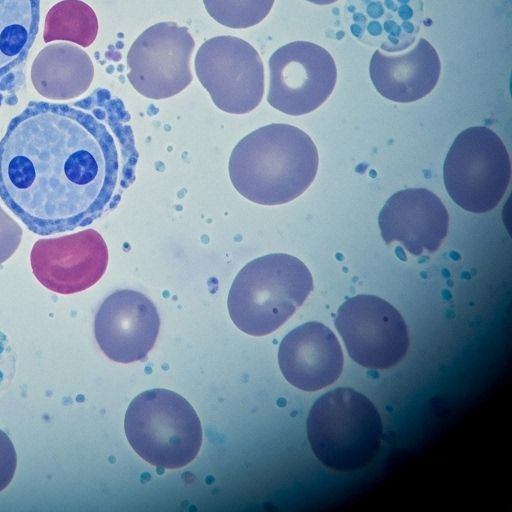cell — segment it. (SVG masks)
Listing matches in <instances>:
<instances>
[{
    "label": "cell",
    "mask_w": 512,
    "mask_h": 512,
    "mask_svg": "<svg viewBox=\"0 0 512 512\" xmlns=\"http://www.w3.org/2000/svg\"><path fill=\"white\" fill-rule=\"evenodd\" d=\"M119 172L115 138L96 110L31 102L0 141V197L38 235L92 223L110 204Z\"/></svg>",
    "instance_id": "1"
},
{
    "label": "cell",
    "mask_w": 512,
    "mask_h": 512,
    "mask_svg": "<svg viewBox=\"0 0 512 512\" xmlns=\"http://www.w3.org/2000/svg\"><path fill=\"white\" fill-rule=\"evenodd\" d=\"M318 152L310 136L298 127L272 123L243 137L233 148L228 172L244 198L260 205H281L300 196L312 184Z\"/></svg>",
    "instance_id": "2"
},
{
    "label": "cell",
    "mask_w": 512,
    "mask_h": 512,
    "mask_svg": "<svg viewBox=\"0 0 512 512\" xmlns=\"http://www.w3.org/2000/svg\"><path fill=\"white\" fill-rule=\"evenodd\" d=\"M313 278L297 257L271 253L248 262L236 275L227 306L233 323L252 336L277 330L302 306Z\"/></svg>",
    "instance_id": "3"
},
{
    "label": "cell",
    "mask_w": 512,
    "mask_h": 512,
    "mask_svg": "<svg viewBox=\"0 0 512 512\" xmlns=\"http://www.w3.org/2000/svg\"><path fill=\"white\" fill-rule=\"evenodd\" d=\"M383 425L374 404L352 388L320 396L307 419V436L315 456L335 471H354L377 456Z\"/></svg>",
    "instance_id": "4"
},
{
    "label": "cell",
    "mask_w": 512,
    "mask_h": 512,
    "mask_svg": "<svg viewBox=\"0 0 512 512\" xmlns=\"http://www.w3.org/2000/svg\"><path fill=\"white\" fill-rule=\"evenodd\" d=\"M124 429L134 451L161 468L186 466L202 444V427L193 407L179 394L162 388L147 390L132 400Z\"/></svg>",
    "instance_id": "5"
},
{
    "label": "cell",
    "mask_w": 512,
    "mask_h": 512,
    "mask_svg": "<svg viewBox=\"0 0 512 512\" xmlns=\"http://www.w3.org/2000/svg\"><path fill=\"white\" fill-rule=\"evenodd\" d=\"M451 199L473 213L495 208L511 178V161L500 137L484 126L462 131L452 143L443 167Z\"/></svg>",
    "instance_id": "6"
},
{
    "label": "cell",
    "mask_w": 512,
    "mask_h": 512,
    "mask_svg": "<svg viewBox=\"0 0 512 512\" xmlns=\"http://www.w3.org/2000/svg\"><path fill=\"white\" fill-rule=\"evenodd\" d=\"M195 71L214 104L230 114L254 110L264 94V67L257 50L235 36L205 41L195 56Z\"/></svg>",
    "instance_id": "7"
},
{
    "label": "cell",
    "mask_w": 512,
    "mask_h": 512,
    "mask_svg": "<svg viewBox=\"0 0 512 512\" xmlns=\"http://www.w3.org/2000/svg\"><path fill=\"white\" fill-rule=\"evenodd\" d=\"M335 326L349 356L363 367L389 369L408 351L409 334L403 317L380 297L347 299L338 309Z\"/></svg>",
    "instance_id": "8"
},
{
    "label": "cell",
    "mask_w": 512,
    "mask_h": 512,
    "mask_svg": "<svg viewBox=\"0 0 512 512\" xmlns=\"http://www.w3.org/2000/svg\"><path fill=\"white\" fill-rule=\"evenodd\" d=\"M267 101L288 115L300 116L321 106L331 95L337 69L331 54L308 41L278 48L269 59Z\"/></svg>",
    "instance_id": "9"
},
{
    "label": "cell",
    "mask_w": 512,
    "mask_h": 512,
    "mask_svg": "<svg viewBox=\"0 0 512 512\" xmlns=\"http://www.w3.org/2000/svg\"><path fill=\"white\" fill-rule=\"evenodd\" d=\"M195 43L188 29L160 22L146 29L127 54V74L135 90L146 98L165 99L192 81L190 58Z\"/></svg>",
    "instance_id": "10"
},
{
    "label": "cell",
    "mask_w": 512,
    "mask_h": 512,
    "mask_svg": "<svg viewBox=\"0 0 512 512\" xmlns=\"http://www.w3.org/2000/svg\"><path fill=\"white\" fill-rule=\"evenodd\" d=\"M108 259L106 242L93 229L39 239L30 253L36 279L59 294L78 293L96 284L106 271Z\"/></svg>",
    "instance_id": "11"
},
{
    "label": "cell",
    "mask_w": 512,
    "mask_h": 512,
    "mask_svg": "<svg viewBox=\"0 0 512 512\" xmlns=\"http://www.w3.org/2000/svg\"><path fill=\"white\" fill-rule=\"evenodd\" d=\"M160 319L155 305L144 294L118 290L100 305L94 321L95 338L113 361L144 360L158 336Z\"/></svg>",
    "instance_id": "12"
},
{
    "label": "cell",
    "mask_w": 512,
    "mask_h": 512,
    "mask_svg": "<svg viewBox=\"0 0 512 512\" xmlns=\"http://www.w3.org/2000/svg\"><path fill=\"white\" fill-rule=\"evenodd\" d=\"M378 224L387 244L399 242L413 255L436 251L448 233L449 215L433 192L410 188L394 193L382 207Z\"/></svg>",
    "instance_id": "13"
},
{
    "label": "cell",
    "mask_w": 512,
    "mask_h": 512,
    "mask_svg": "<svg viewBox=\"0 0 512 512\" xmlns=\"http://www.w3.org/2000/svg\"><path fill=\"white\" fill-rule=\"evenodd\" d=\"M278 362L290 384L304 391H316L339 378L343 353L333 331L313 321L296 327L283 338Z\"/></svg>",
    "instance_id": "14"
},
{
    "label": "cell",
    "mask_w": 512,
    "mask_h": 512,
    "mask_svg": "<svg viewBox=\"0 0 512 512\" xmlns=\"http://www.w3.org/2000/svg\"><path fill=\"white\" fill-rule=\"evenodd\" d=\"M346 20L360 42L397 53L410 47L419 33L422 0H347Z\"/></svg>",
    "instance_id": "15"
},
{
    "label": "cell",
    "mask_w": 512,
    "mask_h": 512,
    "mask_svg": "<svg viewBox=\"0 0 512 512\" xmlns=\"http://www.w3.org/2000/svg\"><path fill=\"white\" fill-rule=\"evenodd\" d=\"M376 90L385 98L409 103L428 95L436 86L441 63L435 48L424 38L407 51H374L369 67Z\"/></svg>",
    "instance_id": "16"
},
{
    "label": "cell",
    "mask_w": 512,
    "mask_h": 512,
    "mask_svg": "<svg viewBox=\"0 0 512 512\" xmlns=\"http://www.w3.org/2000/svg\"><path fill=\"white\" fill-rule=\"evenodd\" d=\"M39 0H0V107L17 102L20 66L37 34Z\"/></svg>",
    "instance_id": "17"
},
{
    "label": "cell",
    "mask_w": 512,
    "mask_h": 512,
    "mask_svg": "<svg viewBox=\"0 0 512 512\" xmlns=\"http://www.w3.org/2000/svg\"><path fill=\"white\" fill-rule=\"evenodd\" d=\"M93 77L94 66L89 55L66 42L45 46L31 66L35 90L50 100H70L82 95Z\"/></svg>",
    "instance_id": "18"
},
{
    "label": "cell",
    "mask_w": 512,
    "mask_h": 512,
    "mask_svg": "<svg viewBox=\"0 0 512 512\" xmlns=\"http://www.w3.org/2000/svg\"><path fill=\"white\" fill-rule=\"evenodd\" d=\"M98 33V19L93 9L80 0H63L46 14L45 43L64 40L82 47L90 46Z\"/></svg>",
    "instance_id": "19"
},
{
    "label": "cell",
    "mask_w": 512,
    "mask_h": 512,
    "mask_svg": "<svg viewBox=\"0 0 512 512\" xmlns=\"http://www.w3.org/2000/svg\"><path fill=\"white\" fill-rule=\"evenodd\" d=\"M275 0H203L208 14L218 23L234 29L252 27L270 12Z\"/></svg>",
    "instance_id": "20"
},
{
    "label": "cell",
    "mask_w": 512,
    "mask_h": 512,
    "mask_svg": "<svg viewBox=\"0 0 512 512\" xmlns=\"http://www.w3.org/2000/svg\"><path fill=\"white\" fill-rule=\"evenodd\" d=\"M22 233L20 225L0 206V265L16 252Z\"/></svg>",
    "instance_id": "21"
},
{
    "label": "cell",
    "mask_w": 512,
    "mask_h": 512,
    "mask_svg": "<svg viewBox=\"0 0 512 512\" xmlns=\"http://www.w3.org/2000/svg\"><path fill=\"white\" fill-rule=\"evenodd\" d=\"M17 466V456L9 436L0 429V492L13 479Z\"/></svg>",
    "instance_id": "22"
},
{
    "label": "cell",
    "mask_w": 512,
    "mask_h": 512,
    "mask_svg": "<svg viewBox=\"0 0 512 512\" xmlns=\"http://www.w3.org/2000/svg\"><path fill=\"white\" fill-rule=\"evenodd\" d=\"M14 368V353L6 335L0 331V392L9 386L13 378Z\"/></svg>",
    "instance_id": "23"
},
{
    "label": "cell",
    "mask_w": 512,
    "mask_h": 512,
    "mask_svg": "<svg viewBox=\"0 0 512 512\" xmlns=\"http://www.w3.org/2000/svg\"><path fill=\"white\" fill-rule=\"evenodd\" d=\"M308 2L317 4V5H328L336 2L337 0H306Z\"/></svg>",
    "instance_id": "24"
}]
</instances>
